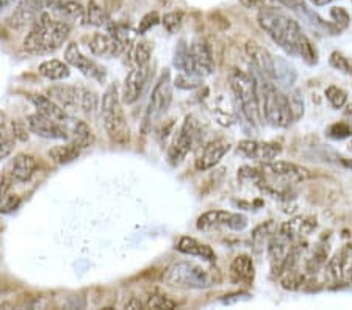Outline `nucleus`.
<instances>
[{
    "label": "nucleus",
    "mask_w": 352,
    "mask_h": 310,
    "mask_svg": "<svg viewBox=\"0 0 352 310\" xmlns=\"http://www.w3.org/2000/svg\"><path fill=\"white\" fill-rule=\"evenodd\" d=\"M55 2L56 0H21L13 14L8 18V25L16 30L27 25L32 27L45 10L54 7Z\"/></svg>",
    "instance_id": "nucleus-9"
},
{
    "label": "nucleus",
    "mask_w": 352,
    "mask_h": 310,
    "mask_svg": "<svg viewBox=\"0 0 352 310\" xmlns=\"http://www.w3.org/2000/svg\"><path fill=\"white\" fill-rule=\"evenodd\" d=\"M230 151V143L226 140H213L204 146L201 154L197 155L195 166L197 171H207V169L217 166L223 160V157Z\"/></svg>",
    "instance_id": "nucleus-18"
},
{
    "label": "nucleus",
    "mask_w": 352,
    "mask_h": 310,
    "mask_svg": "<svg viewBox=\"0 0 352 310\" xmlns=\"http://www.w3.org/2000/svg\"><path fill=\"white\" fill-rule=\"evenodd\" d=\"M258 25L276 44L292 55L302 56L309 65H315L316 50L310 39L304 35L299 24L287 13L274 7H262L257 16Z\"/></svg>",
    "instance_id": "nucleus-1"
},
{
    "label": "nucleus",
    "mask_w": 352,
    "mask_h": 310,
    "mask_svg": "<svg viewBox=\"0 0 352 310\" xmlns=\"http://www.w3.org/2000/svg\"><path fill=\"white\" fill-rule=\"evenodd\" d=\"M175 250L182 254H186V256L199 257L207 262H214V258H217V254H214L212 247L206 243H201V241L192 239V236H182Z\"/></svg>",
    "instance_id": "nucleus-27"
},
{
    "label": "nucleus",
    "mask_w": 352,
    "mask_h": 310,
    "mask_svg": "<svg viewBox=\"0 0 352 310\" xmlns=\"http://www.w3.org/2000/svg\"><path fill=\"white\" fill-rule=\"evenodd\" d=\"M151 78V66H136L129 72L122 85L121 91V100L122 104L132 105L138 100L144 93V88L147 87V82Z\"/></svg>",
    "instance_id": "nucleus-12"
},
{
    "label": "nucleus",
    "mask_w": 352,
    "mask_h": 310,
    "mask_svg": "<svg viewBox=\"0 0 352 310\" xmlns=\"http://www.w3.org/2000/svg\"><path fill=\"white\" fill-rule=\"evenodd\" d=\"M158 22H160V16H158L157 11H151V13H147L143 16V19L140 21V25H138V33L140 35H143V33L149 32L152 27H155Z\"/></svg>",
    "instance_id": "nucleus-45"
},
{
    "label": "nucleus",
    "mask_w": 352,
    "mask_h": 310,
    "mask_svg": "<svg viewBox=\"0 0 352 310\" xmlns=\"http://www.w3.org/2000/svg\"><path fill=\"white\" fill-rule=\"evenodd\" d=\"M251 67L254 69L252 76L255 78V83H257L262 116L272 127H288L293 122L288 96L283 94L262 72H258L254 66Z\"/></svg>",
    "instance_id": "nucleus-4"
},
{
    "label": "nucleus",
    "mask_w": 352,
    "mask_h": 310,
    "mask_svg": "<svg viewBox=\"0 0 352 310\" xmlns=\"http://www.w3.org/2000/svg\"><path fill=\"white\" fill-rule=\"evenodd\" d=\"M327 135L333 140H344L352 135V126H349L348 122L332 124V126L327 129Z\"/></svg>",
    "instance_id": "nucleus-44"
},
{
    "label": "nucleus",
    "mask_w": 352,
    "mask_h": 310,
    "mask_svg": "<svg viewBox=\"0 0 352 310\" xmlns=\"http://www.w3.org/2000/svg\"><path fill=\"white\" fill-rule=\"evenodd\" d=\"M229 83L243 116L254 126H257L263 116L254 76L240 69H232L229 74Z\"/></svg>",
    "instance_id": "nucleus-7"
},
{
    "label": "nucleus",
    "mask_w": 352,
    "mask_h": 310,
    "mask_svg": "<svg viewBox=\"0 0 352 310\" xmlns=\"http://www.w3.org/2000/svg\"><path fill=\"white\" fill-rule=\"evenodd\" d=\"M173 80L171 72L169 69H164L163 74L158 78L154 89H152V96L149 100V109H147V115L152 118H158L168 111L173 102Z\"/></svg>",
    "instance_id": "nucleus-10"
},
{
    "label": "nucleus",
    "mask_w": 352,
    "mask_h": 310,
    "mask_svg": "<svg viewBox=\"0 0 352 310\" xmlns=\"http://www.w3.org/2000/svg\"><path fill=\"white\" fill-rule=\"evenodd\" d=\"M316 225L318 223L314 217H296L283 223L279 228V232L292 241H299L314 232Z\"/></svg>",
    "instance_id": "nucleus-21"
},
{
    "label": "nucleus",
    "mask_w": 352,
    "mask_h": 310,
    "mask_svg": "<svg viewBox=\"0 0 352 310\" xmlns=\"http://www.w3.org/2000/svg\"><path fill=\"white\" fill-rule=\"evenodd\" d=\"M201 82H202L201 77L185 74V72H179V76L175 77L174 85L182 89H195L201 85Z\"/></svg>",
    "instance_id": "nucleus-43"
},
{
    "label": "nucleus",
    "mask_w": 352,
    "mask_h": 310,
    "mask_svg": "<svg viewBox=\"0 0 352 310\" xmlns=\"http://www.w3.org/2000/svg\"><path fill=\"white\" fill-rule=\"evenodd\" d=\"M126 46L110 33H94L89 39V50L96 56H119Z\"/></svg>",
    "instance_id": "nucleus-22"
},
{
    "label": "nucleus",
    "mask_w": 352,
    "mask_h": 310,
    "mask_svg": "<svg viewBox=\"0 0 352 310\" xmlns=\"http://www.w3.org/2000/svg\"><path fill=\"white\" fill-rule=\"evenodd\" d=\"M52 11L56 18L67 24H87V8L76 0H56Z\"/></svg>",
    "instance_id": "nucleus-20"
},
{
    "label": "nucleus",
    "mask_w": 352,
    "mask_h": 310,
    "mask_svg": "<svg viewBox=\"0 0 352 310\" xmlns=\"http://www.w3.org/2000/svg\"><path fill=\"white\" fill-rule=\"evenodd\" d=\"M174 66L179 72L191 74L196 77H207L214 71V56L212 47L206 39L197 38L191 43V46H186L185 41L175 49L174 54Z\"/></svg>",
    "instance_id": "nucleus-5"
},
{
    "label": "nucleus",
    "mask_w": 352,
    "mask_h": 310,
    "mask_svg": "<svg viewBox=\"0 0 352 310\" xmlns=\"http://www.w3.org/2000/svg\"><path fill=\"white\" fill-rule=\"evenodd\" d=\"M255 279V267L252 258L241 254L230 263V280L236 285H252Z\"/></svg>",
    "instance_id": "nucleus-23"
},
{
    "label": "nucleus",
    "mask_w": 352,
    "mask_h": 310,
    "mask_svg": "<svg viewBox=\"0 0 352 310\" xmlns=\"http://www.w3.org/2000/svg\"><path fill=\"white\" fill-rule=\"evenodd\" d=\"M71 35V24L54 19L47 11L39 16L24 39V50L30 55H47L58 50Z\"/></svg>",
    "instance_id": "nucleus-2"
},
{
    "label": "nucleus",
    "mask_w": 352,
    "mask_h": 310,
    "mask_svg": "<svg viewBox=\"0 0 352 310\" xmlns=\"http://www.w3.org/2000/svg\"><path fill=\"white\" fill-rule=\"evenodd\" d=\"M351 257V247H343L342 251H338L335 256L329 261L324 269V278L329 284H338L340 280L344 279V272L346 267L349 263Z\"/></svg>",
    "instance_id": "nucleus-25"
},
{
    "label": "nucleus",
    "mask_w": 352,
    "mask_h": 310,
    "mask_svg": "<svg viewBox=\"0 0 352 310\" xmlns=\"http://www.w3.org/2000/svg\"><path fill=\"white\" fill-rule=\"evenodd\" d=\"M240 3L244 8L248 10H254V8H262L265 0H240Z\"/></svg>",
    "instance_id": "nucleus-50"
},
{
    "label": "nucleus",
    "mask_w": 352,
    "mask_h": 310,
    "mask_svg": "<svg viewBox=\"0 0 352 310\" xmlns=\"http://www.w3.org/2000/svg\"><path fill=\"white\" fill-rule=\"evenodd\" d=\"M232 215H234V213L224 212V210L206 212L204 215H201L197 219V229L204 230V232H208V230L224 228V225H226V228H229Z\"/></svg>",
    "instance_id": "nucleus-28"
},
{
    "label": "nucleus",
    "mask_w": 352,
    "mask_h": 310,
    "mask_svg": "<svg viewBox=\"0 0 352 310\" xmlns=\"http://www.w3.org/2000/svg\"><path fill=\"white\" fill-rule=\"evenodd\" d=\"M280 5L292 10H298V8H304V0H277Z\"/></svg>",
    "instance_id": "nucleus-49"
},
{
    "label": "nucleus",
    "mask_w": 352,
    "mask_h": 310,
    "mask_svg": "<svg viewBox=\"0 0 352 310\" xmlns=\"http://www.w3.org/2000/svg\"><path fill=\"white\" fill-rule=\"evenodd\" d=\"M82 148L78 146L77 143H66V144H60V146H55L49 151V159L52 160L56 165H67V163H71L77 159L78 155H80Z\"/></svg>",
    "instance_id": "nucleus-30"
},
{
    "label": "nucleus",
    "mask_w": 352,
    "mask_h": 310,
    "mask_svg": "<svg viewBox=\"0 0 352 310\" xmlns=\"http://www.w3.org/2000/svg\"><path fill=\"white\" fill-rule=\"evenodd\" d=\"M38 171V162L30 154H18L11 163V177L18 182H28Z\"/></svg>",
    "instance_id": "nucleus-26"
},
{
    "label": "nucleus",
    "mask_w": 352,
    "mask_h": 310,
    "mask_svg": "<svg viewBox=\"0 0 352 310\" xmlns=\"http://www.w3.org/2000/svg\"><path fill=\"white\" fill-rule=\"evenodd\" d=\"M263 174H270L272 177L283 180L285 184H300L310 177L307 168L289 162H268L262 166Z\"/></svg>",
    "instance_id": "nucleus-14"
},
{
    "label": "nucleus",
    "mask_w": 352,
    "mask_h": 310,
    "mask_svg": "<svg viewBox=\"0 0 352 310\" xmlns=\"http://www.w3.org/2000/svg\"><path fill=\"white\" fill-rule=\"evenodd\" d=\"M331 16H332L333 22H335V24H337V27L340 28V30L349 25V14H348V11H346L344 8L333 7L331 10Z\"/></svg>",
    "instance_id": "nucleus-46"
},
{
    "label": "nucleus",
    "mask_w": 352,
    "mask_h": 310,
    "mask_svg": "<svg viewBox=\"0 0 352 310\" xmlns=\"http://www.w3.org/2000/svg\"><path fill=\"white\" fill-rule=\"evenodd\" d=\"M126 307H127V309H141V302H140V301H136V300H133V301L127 302V304H126Z\"/></svg>",
    "instance_id": "nucleus-54"
},
{
    "label": "nucleus",
    "mask_w": 352,
    "mask_h": 310,
    "mask_svg": "<svg viewBox=\"0 0 352 310\" xmlns=\"http://www.w3.org/2000/svg\"><path fill=\"white\" fill-rule=\"evenodd\" d=\"M163 280L164 284L174 287V289L202 290L210 289L213 285H219L223 276H221L219 269L214 267L207 268L190 261H180L174 262L164 269Z\"/></svg>",
    "instance_id": "nucleus-3"
},
{
    "label": "nucleus",
    "mask_w": 352,
    "mask_h": 310,
    "mask_svg": "<svg viewBox=\"0 0 352 310\" xmlns=\"http://www.w3.org/2000/svg\"><path fill=\"white\" fill-rule=\"evenodd\" d=\"M2 182H3V177L0 176V188H2Z\"/></svg>",
    "instance_id": "nucleus-56"
},
{
    "label": "nucleus",
    "mask_w": 352,
    "mask_h": 310,
    "mask_svg": "<svg viewBox=\"0 0 352 310\" xmlns=\"http://www.w3.org/2000/svg\"><path fill=\"white\" fill-rule=\"evenodd\" d=\"M16 2H19V0H0V14H2L5 10L10 8L11 5L16 3Z\"/></svg>",
    "instance_id": "nucleus-51"
},
{
    "label": "nucleus",
    "mask_w": 352,
    "mask_h": 310,
    "mask_svg": "<svg viewBox=\"0 0 352 310\" xmlns=\"http://www.w3.org/2000/svg\"><path fill=\"white\" fill-rule=\"evenodd\" d=\"M80 109L87 115H93V113L99 109V96L96 91L89 88H82V98H80Z\"/></svg>",
    "instance_id": "nucleus-37"
},
{
    "label": "nucleus",
    "mask_w": 352,
    "mask_h": 310,
    "mask_svg": "<svg viewBox=\"0 0 352 310\" xmlns=\"http://www.w3.org/2000/svg\"><path fill=\"white\" fill-rule=\"evenodd\" d=\"M110 35L115 36L119 43L124 44V46L127 47V44L132 43L133 39V33H132V28L126 24H115V25H110Z\"/></svg>",
    "instance_id": "nucleus-40"
},
{
    "label": "nucleus",
    "mask_w": 352,
    "mask_h": 310,
    "mask_svg": "<svg viewBox=\"0 0 352 310\" xmlns=\"http://www.w3.org/2000/svg\"><path fill=\"white\" fill-rule=\"evenodd\" d=\"M47 96L56 104L63 107L65 110L74 109V107H80L82 88L72 87V85H56L47 89Z\"/></svg>",
    "instance_id": "nucleus-24"
},
{
    "label": "nucleus",
    "mask_w": 352,
    "mask_h": 310,
    "mask_svg": "<svg viewBox=\"0 0 352 310\" xmlns=\"http://www.w3.org/2000/svg\"><path fill=\"white\" fill-rule=\"evenodd\" d=\"M28 99H30L32 104L36 107L38 113H41V115L50 118V120L60 122L61 126H65L67 129V132H69V127L74 120L67 115V111L63 109V107L56 104L55 100L49 98V96H43V94H30L28 96Z\"/></svg>",
    "instance_id": "nucleus-17"
},
{
    "label": "nucleus",
    "mask_w": 352,
    "mask_h": 310,
    "mask_svg": "<svg viewBox=\"0 0 352 310\" xmlns=\"http://www.w3.org/2000/svg\"><path fill=\"white\" fill-rule=\"evenodd\" d=\"M197 135V124L192 116H186L184 126L175 133L171 146L168 149V162L173 168H177L182 162L190 154L196 141Z\"/></svg>",
    "instance_id": "nucleus-8"
},
{
    "label": "nucleus",
    "mask_w": 352,
    "mask_h": 310,
    "mask_svg": "<svg viewBox=\"0 0 352 310\" xmlns=\"http://www.w3.org/2000/svg\"><path fill=\"white\" fill-rule=\"evenodd\" d=\"M342 163H343V166H344V168L352 169V159H343V160H342Z\"/></svg>",
    "instance_id": "nucleus-55"
},
{
    "label": "nucleus",
    "mask_w": 352,
    "mask_h": 310,
    "mask_svg": "<svg viewBox=\"0 0 352 310\" xmlns=\"http://www.w3.org/2000/svg\"><path fill=\"white\" fill-rule=\"evenodd\" d=\"M326 98L333 109H343L348 102V93L338 87H329L326 89Z\"/></svg>",
    "instance_id": "nucleus-38"
},
{
    "label": "nucleus",
    "mask_w": 352,
    "mask_h": 310,
    "mask_svg": "<svg viewBox=\"0 0 352 310\" xmlns=\"http://www.w3.org/2000/svg\"><path fill=\"white\" fill-rule=\"evenodd\" d=\"M351 72H352V69H351Z\"/></svg>",
    "instance_id": "nucleus-57"
},
{
    "label": "nucleus",
    "mask_w": 352,
    "mask_h": 310,
    "mask_svg": "<svg viewBox=\"0 0 352 310\" xmlns=\"http://www.w3.org/2000/svg\"><path fill=\"white\" fill-rule=\"evenodd\" d=\"M102 122L109 138L119 146H126L130 141V129L127 124L126 113L122 109L121 94L118 93V87L115 83L110 85L102 96Z\"/></svg>",
    "instance_id": "nucleus-6"
},
{
    "label": "nucleus",
    "mask_w": 352,
    "mask_h": 310,
    "mask_svg": "<svg viewBox=\"0 0 352 310\" xmlns=\"http://www.w3.org/2000/svg\"><path fill=\"white\" fill-rule=\"evenodd\" d=\"M110 16L107 13V10L99 5L96 0H89L87 5V24L94 27H102L109 24Z\"/></svg>",
    "instance_id": "nucleus-33"
},
{
    "label": "nucleus",
    "mask_w": 352,
    "mask_h": 310,
    "mask_svg": "<svg viewBox=\"0 0 352 310\" xmlns=\"http://www.w3.org/2000/svg\"><path fill=\"white\" fill-rule=\"evenodd\" d=\"M27 127L32 133L45 140H69V132L65 126L56 122L50 118L41 115V113H33L27 116Z\"/></svg>",
    "instance_id": "nucleus-13"
},
{
    "label": "nucleus",
    "mask_w": 352,
    "mask_h": 310,
    "mask_svg": "<svg viewBox=\"0 0 352 310\" xmlns=\"http://www.w3.org/2000/svg\"><path fill=\"white\" fill-rule=\"evenodd\" d=\"M238 152L251 160L268 163L280 155L282 148L277 143H263L257 140H243L238 143Z\"/></svg>",
    "instance_id": "nucleus-16"
},
{
    "label": "nucleus",
    "mask_w": 352,
    "mask_h": 310,
    "mask_svg": "<svg viewBox=\"0 0 352 310\" xmlns=\"http://www.w3.org/2000/svg\"><path fill=\"white\" fill-rule=\"evenodd\" d=\"M244 52L251 58L252 66L257 69L258 72L270 78V80H276L277 77V71H276V56H272L270 50H266L265 47L260 46L258 43L255 41H248L246 46H244Z\"/></svg>",
    "instance_id": "nucleus-15"
},
{
    "label": "nucleus",
    "mask_w": 352,
    "mask_h": 310,
    "mask_svg": "<svg viewBox=\"0 0 352 310\" xmlns=\"http://www.w3.org/2000/svg\"><path fill=\"white\" fill-rule=\"evenodd\" d=\"M248 225V218L244 215H240V213H234L230 218V223H229V229L232 230H243L246 229Z\"/></svg>",
    "instance_id": "nucleus-48"
},
{
    "label": "nucleus",
    "mask_w": 352,
    "mask_h": 310,
    "mask_svg": "<svg viewBox=\"0 0 352 310\" xmlns=\"http://www.w3.org/2000/svg\"><path fill=\"white\" fill-rule=\"evenodd\" d=\"M344 279L351 282L352 284V265L348 263V267H346V272H344Z\"/></svg>",
    "instance_id": "nucleus-53"
},
{
    "label": "nucleus",
    "mask_w": 352,
    "mask_h": 310,
    "mask_svg": "<svg viewBox=\"0 0 352 310\" xmlns=\"http://www.w3.org/2000/svg\"><path fill=\"white\" fill-rule=\"evenodd\" d=\"M65 60H66L67 65L76 67V69L80 71L83 76H87V77L93 78V80H98V82L105 80L107 72H105L104 67L96 63L94 60H91V58H88V56H85L82 54L80 47L77 46V43L67 44V47L65 50Z\"/></svg>",
    "instance_id": "nucleus-11"
},
{
    "label": "nucleus",
    "mask_w": 352,
    "mask_h": 310,
    "mask_svg": "<svg viewBox=\"0 0 352 310\" xmlns=\"http://www.w3.org/2000/svg\"><path fill=\"white\" fill-rule=\"evenodd\" d=\"M177 306H179L177 302L160 291L151 293V295L147 296V301H146L147 309H175Z\"/></svg>",
    "instance_id": "nucleus-36"
},
{
    "label": "nucleus",
    "mask_w": 352,
    "mask_h": 310,
    "mask_svg": "<svg viewBox=\"0 0 352 310\" xmlns=\"http://www.w3.org/2000/svg\"><path fill=\"white\" fill-rule=\"evenodd\" d=\"M331 65L335 67V69L343 71V72H351L352 69V65L349 63V60L344 58L340 52H333L331 55Z\"/></svg>",
    "instance_id": "nucleus-47"
},
{
    "label": "nucleus",
    "mask_w": 352,
    "mask_h": 310,
    "mask_svg": "<svg viewBox=\"0 0 352 310\" xmlns=\"http://www.w3.org/2000/svg\"><path fill=\"white\" fill-rule=\"evenodd\" d=\"M311 3H314L315 7H326V5L332 3V0H311Z\"/></svg>",
    "instance_id": "nucleus-52"
},
{
    "label": "nucleus",
    "mask_w": 352,
    "mask_h": 310,
    "mask_svg": "<svg viewBox=\"0 0 352 310\" xmlns=\"http://www.w3.org/2000/svg\"><path fill=\"white\" fill-rule=\"evenodd\" d=\"M21 206V197L13 193H5L2 191L0 195V213H10L16 210Z\"/></svg>",
    "instance_id": "nucleus-42"
},
{
    "label": "nucleus",
    "mask_w": 352,
    "mask_h": 310,
    "mask_svg": "<svg viewBox=\"0 0 352 310\" xmlns=\"http://www.w3.org/2000/svg\"><path fill=\"white\" fill-rule=\"evenodd\" d=\"M288 100H289V110H292L293 122H296L304 115V100L300 98L299 91H293L292 94H288Z\"/></svg>",
    "instance_id": "nucleus-41"
},
{
    "label": "nucleus",
    "mask_w": 352,
    "mask_h": 310,
    "mask_svg": "<svg viewBox=\"0 0 352 310\" xmlns=\"http://www.w3.org/2000/svg\"><path fill=\"white\" fill-rule=\"evenodd\" d=\"M14 141H16V137L13 133V129H11V126L10 127L5 126L3 121L0 120V160L11 154Z\"/></svg>",
    "instance_id": "nucleus-35"
},
{
    "label": "nucleus",
    "mask_w": 352,
    "mask_h": 310,
    "mask_svg": "<svg viewBox=\"0 0 352 310\" xmlns=\"http://www.w3.org/2000/svg\"><path fill=\"white\" fill-rule=\"evenodd\" d=\"M185 14L182 11H171V13H166L163 16V27L166 28L169 33H175L177 30H180L182 24H184Z\"/></svg>",
    "instance_id": "nucleus-39"
},
{
    "label": "nucleus",
    "mask_w": 352,
    "mask_h": 310,
    "mask_svg": "<svg viewBox=\"0 0 352 310\" xmlns=\"http://www.w3.org/2000/svg\"><path fill=\"white\" fill-rule=\"evenodd\" d=\"M69 133L72 135V141L80 146L82 149L88 148L94 143V135L91 132V129L87 122L74 120L71 127H69Z\"/></svg>",
    "instance_id": "nucleus-32"
},
{
    "label": "nucleus",
    "mask_w": 352,
    "mask_h": 310,
    "mask_svg": "<svg viewBox=\"0 0 352 310\" xmlns=\"http://www.w3.org/2000/svg\"><path fill=\"white\" fill-rule=\"evenodd\" d=\"M292 241L289 239H287L285 235H282L279 230L271 236L270 243H268V257H270V263H271V269L272 273L279 276L282 272V267L283 263H285L287 257L289 256V252H292L293 246Z\"/></svg>",
    "instance_id": "nucleus-19"
},
{
    "label": "nucleus",
    "mask_w": 352,
    "mask_h": 310,
    "mask_svg": "<svg viewBox=\"0 0 352 310\" xmlns=\"http://www.w3.org/2000/svg\"><path fill=\"white\" fill-rule=\"evenodd\" d=\"M152 55V47L147 41H140L135 43L132 47H130V61L136 66H144L149 65Z\"/></svg>",
    "instance_id": "nucleus-34"
},
{
    "label": "nucleus",
    "mask_w": 352,
    "mask_h": 310,
    "mask_svg": "<svg viewBox=\"0 0 352 310\" xmlns=\"http://www.w3.org/2000/svg\"><path fill=\"white\" fill-rule=\"evenodd\" d=\"M39 76H43L44 78L52 82H58V80H65L71 76V69L69 65L65 63V61L60 60H47L44 63L39 65L38 67Z\"/></svg>",
    "instance_id": "nucleus-29"
},
{
    "label": "nucleus",
    "mask_w": 352,
    "mask_h": 310,
    "mask_svg": "<svg viewBox=\"0 0 352 310\" xmlns=\"http://www.w3.org/2000/svg\"><path fill=\"white\" fill-rule=\"evenodd\" d=\"M277 230H279V228H277V224L274 221H266L257 225L252 232V250L257 254H262L265 251V247H268L271 236L274 235Z\"/></svg>",
    "instance_id": "nucleus-31"
}]
</instances>
